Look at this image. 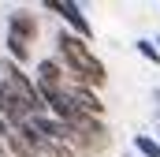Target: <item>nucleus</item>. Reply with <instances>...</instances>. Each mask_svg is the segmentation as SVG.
<instances>
[{
	"instance_id": "1a4fd4ad",
	"label": "nucleus",
	"mask_w": 160,
	"mask_h": 157,
	"mask_svg": "<svg viewBox=\"0 0 160 157\" xmlns=\"http://www.w3.org/2000/svg\"><path fill=\"white\" fill-rule=\"evenodd\" d=\"M134 150L142 157H160V138H153V135H134Z\"/></svg>"
},
{
	"instance_id": "423d86ee",
	"label": "nucleus",
	"mask_w": 160,
	"mask_h": 157,
	"mask_svg": "<svg viewBox=\"0 0 160 157\" xmlns=\"http://www.w3.org/2000/svg\"><path fill=\"white\" fill-rule=\"evenodd\" d=\"M67 94H71V105H75V112H78V116H86V120H104V101H101V94H97V90L71 86Z\"/></svg>"
},
{
	"instance_id": "6e6552de",
	"label": "nucleus",
	"mask_w": 160,
	"mask_h": 157,
	"mask_svg": "<svg viewBox=\"0 0 160 157\" xmlns=\"http://www.w3.org/2000/svg\"><path fill=\"white\" fill-rule=\"evenodd\" d=\"M22 116H26V109H22V101L0 82V120L8 123V131H15L19 123H22Z\"/></svg>"
},
{
	"instance_id": "0eeeda50",
	"label": "nucleus",
	"mask_w": 160,
	"mask_h": 157,
	"mask_svg": "<svg viewBox=\"0 0 160 157\" xmlns=\"http://www.w3.org/2000/svg\"><path fill=\"white\" fill-rule=\"evenodd\" d=\"M8 38H15V41H22V45H34L38 41V19L30 15V11H11L8 15Z\"/></svg>"
},
{
	"instance_id": "39448f33",
	"label": "nucleus",
	"mask_w": 160,
	"mask_h": 157,
	"mask_svg": "<svg viewBox=\"0 0 160 157\" xmlns=\"http://www.w3.org/2000/svg\"><path fill=\"white\" fill-rule=\"evenodd\" d=\"M45 8H48V11H56V15H60L67 26H71L67 34H75V38H82V41H89V38H93V23L82 15V8L75 4V0H48Z\"/></svg>"
},
{
	"instance_id": "9d476101",
	"label": "nucleus",
	"mask_w": 160,
	"mask_h": 157,
	"mask_svg": "<svg viewBox=\"0 0 160 157\" xmlns=\"http://www.w3.org/2000/svg\"><path fill=\"white\" fill-rule=\"evenodd\" d=\"M134 49H138V52H142L145 60H153V64L160 68V52H157V45H153L149 38H138V41H134Z\"/></svg>"
},
{
	"instance_id": "7ed1b4c3",
	"label": "nucleus",
	"mask_w": 160,
	"mask_h": 157,
	"mask_svg": "<svg viewBox=\"0 0 160 157\" xmlns=\"http://www.w3.org/2000/svg\"><path fill=\"white\" fill-rule=\"evenodd\" d=\"M0 82L22 101V109L26 112H34V116H41L45 112V101L38 97V90H34V78L26 75L19 64H11V60H0Z\"/></svg>"
},
{
	"instance_id": "f8f14e48",
	"label": "nucleus",
	"mask_w": 160,
	"mask_h": 157,
	"mask_svg": "<svg viewBox=\"0 0 160 157\" xmlns=\"http://www.w3.org/2000/svg\"><path fill=\"white\" fill-rule=\"evenodd\" d=\"M157 135H160V123H157ZM157 135H153V138H157Z\"/></svg>"
},
{
	"instance_id": "f257e3e1",
	"label": "nucleus",
	"mask_w": 160,
	"mask_h": 157,
	"mask_svg": "<svg viewBox=\"0 0 160 157\" xmlns=\"http://www.w3.org/2000/svg\"><path fill=\"white\" fill-rule=\"evenodd\" d=\"M56 49H60V68L75 78L78 86L101 90V86L108 82V71H104V64H101V56L93 52L89 41H82V38H75V34H67V30H60Z\"/></svg>"
},
{
	"instance_id": "f03ea898",
	"label": "nucleus",
	"mask_w": 160,
	"mask_h": 157,
	"mask_svg": "<svg viewBox=\"0 0 160 157\" xmlns=\"http://www.w3.org/2000/svg\"><path fill=\"white\" fill-rule=\"evenodd\" d=\"M112 135L104 127V120H86L78 116L75 123H67V146L75 150V157H97L108 150Z\"/></svg>"
},
{
	"instance_id": "9b49d317",
	"label": "nucleus",
	"mask_w": 160,
	"mask_h": 157,
	"mask_svg": "<svg viewBox=\"0 0 160 157\" xmlns=\"http://www.w3.org/2000/svg\"><path fill=\"white\" fill-rule=\"evenodd\" d=\"M153 105H157V112H160V90H153Z\"/></svg>"
},
{
	"instance_id": "20e7f679",
	"label": "nucleus",
	"mask_w": 160,
	"mask_h": 157,
	"mask_svg": "<svg viewBox=\"0 0 160 157\" xmlns=\"http://www.w3.org/2000/svg\"><path fill=\"white\" fill-rule=\"evenodd\" d=\"M34 90H38V97L48 105L52 97H60V94H67V75H63V68H60V60L56 56H45L38 60V68H34Z\"/></svg>"
}]
</instances>
